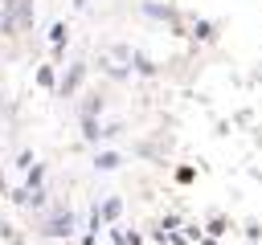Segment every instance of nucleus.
Returning <instances> with one entry per match:
<instances>
[{"mask_svg": "<svg viewBox=\"0 0 262 245\" xmlns=\"http://www.w3.org/2000/svg\"><path fill=\"white\" fill-rule=\"evenodd\" d=\"M94 212H98L102 225H115V220L123 216V200H119V196H106L102 204H94Z\"/></svg>", "mask_w": 262, "mask_h": 245, "instance_id": "4", "label": "nucleus"}, {"mask_svg": "<svg viewBox=\"0 0 262 245\" xmlns=\"http://www.w3.org/2000/svg\"><path fill=\"white\" fill-rule=\"evenodd\" d=\"M86 74H90V65H86V61H74V65H70V69L57 78V94H61V98H74V94L82 90Z\"/></svg>", "mask_w": 262, "mask_h": 245, "instance_id": "3", "label": "nucleus"}, {"mask_svg": "<svg viewBox=\"0 0 262 245\" xmlns=\"http://www.w3.org/2000/svg\"><path fill=\"white\" fill-rule=\"evenodd\" d=\"M66 41H70V24L66 20H53L49 24V45L53 49H66Z\"/></svg>", "mask_w": 262, "mask_h": 245, "instance_id": "8", "label": "nucleus"}, {"mask_svg": "<svg viewBox=\"0 0 262 245\" xmlns=\"http://www.w3.org/2000/svg\"><path fill=\"white\" fill-rule=\"evenodd\" d=\"M242 229H246V237H250V245H258V241H262V220H254V216H250V220H246Z\"/></svg>", "mask_w": 262, "mask_h": 245, "instance_id": "15", "label": "nucleus"}, {"mask_svg": "<svg viewBox=\"0 0 262 245\" xmlns=\"http://www.w3.org/2000/svg\"><path fill=\"white\" fill-rule=\"evenodd\" d=\"M33 20H37V4L33 0H8V4H0V33L4 37H16V33L33 29Z\"/></svg>", "mask_w": 262, "mask_h": 245, "instance_id": "1", "label": "nucleus"}, {"mask_svg": "<svg viewBox=\"0 0 262 245\" xmlns=\"http://www.w3.org/2000/svg\"><path fill=\"white\" fill-rule=\"evenodd\" d=\"M33 163H37V159H33V151H20V159H16V167H25V172H29Z\"/></svg>", "mask_w": 262, "mask_h": 245, "instance_id": "17", "label": "nucleus"}, {"mask_svg": "<svg viewBox=\"0 0 262 245\" xmlns=\"http://www.w3.org/2000/svg\"><path fill=\"white\" fill-rule=\"evenodd\" d=\"M196 245H221V241H213V237H201V241H196Z\"/></svg>", "mask_w": 262, "mask_h": 245, "instance_id": "19", "label": "nucleus"}, {"mask_svg": "<svg viewBox=\"0 0 262 245\" xmlns=\"http://www.w3.org/2000/svg\"><path fill=\"white\" fill-rule=\"evenodd\" d=\"M82 139L86 143H98V139H106V127L98 118H82Z\"/></svg>", "mask_w": 262, "mask_h": 245, "instance_id": "9", "label": "nucleus"}, {"mask_svg": "<svg viewBox=\"0 0 262 245\" xmlns=\"http://www.w3.org/2000/svg\"><path fill=\"white\" fill-rule=\"evenodd\" d=\"M102 106H106V102H102V94H98V90H90L78 114H82V118H98V114H102Z\"/></svg>", "mask_w": 262, "mask_h": 245, "instance_id": "7", "label": "nucleus"}, {"mask_svg": "<svg viewBox=\"0 0 262 245\" xmlns=\"http://www.w3.org/2000/svg\"><path fill=\"white\" fill-rule=\"evenodd\" d=\"M192 37L196 41H217V24L213 20H192Z\"/></svg>", "mask_w": 262, "mask_h": 245, "instance_id": "11", "label": "nucleus"}, {"mask_svg": "<svg viewBox=\"0 0 262 245\" xmlns=\"http://www.w3.org/2000/svg\"><path fill=\"white\" fill-rule=\"evenodd\" d=\"M0 237H4V241H8V245H16V233H12V225H8V220H4V216H0Z\"/></svg>", "mask_w": 262, "mask_h": 245, "instance_id": "16", "label": "nucleus"}, {"mask_svg": "<svg viewBox=\"0 0 262 245\" xmlns=\"http://www.w3.org/2000/svg\"><path fill=\"white\" fill-rule=\"evenodd\" d=\"M258 245H262V241H258Z\"/></svg>", "mask_w": 262, "mask_h": 245, "instance_id": "23", "label": "nucleus"}, {"mask_svg": "<svg viewBox=\"0 0 262 245\" xmlns=\"http://www.w3.org/2000/svg\"><path fill=\"white\" fill-rule=\"evenodd\" d=\"M131 61H135V74H143V78H156L160 69H156V61L151 57H143V53H131Z\"/></svg>", "mask_w": 262, "mask_h": 245, "instance_id": "12", "label": "nucleus"}, {"mask_svg": "<svg viewBox=\"0 0 262 245\" xmlns=\"http://www.w3.org/2000/svg\"><path fill=\"white\" fill-rule=\"evenodd\" d=\"M61 245H78V241H61Z\"/></svg>", "mask_w": 262, "mask_h": 245, "instance_id": "21", "label": "nucleus"}, {"mask_svg": "<svg viewBox=\"0 0 262 245\" xmlns=\"http://www.w3.org/2000/svg\"><path fill=\"white\" fill-rule=\"evenodd\" d=\"M119 163H123L119 151H98V155H94V167H98V172H115Z\"/></svg>", "mask_w": 262, "mask_h": 245, "instance_id": "10", "label": "nucleus"}, {"mask_svg": "<svg viewBox=\"0 0 262 245\" xmlns=\"http://www.w3.org/2000/svg\"><path fill=\"white\" fill-rule=\"evenodd\" d=\"M37 233L57 237V241H74V233H78V216H74V208L57 204L49 216H41V220H37Z\"/></svg>", "mask_w": 262, "mask_h": 245, "instance_id": "2", "label": "nucleus"}, {"mask_svg": "<svg viewBox=\"0 0 262 245\" xmlns=\"http://www.w3.org/2000/svg\"><path fill=\"white\" fill-rule=\"evenodd\" d=\"M0 4H8V0H0Z\"/></svg>", "mask_w": 262, "mask_h": 245, "instance_id": "22", "label": "nucleus"}, {"mask_svg": "<svg viewBox=\"0 0 262 245\" xmlns=\"http://www.w3.org/2000/svg\"><path fill=\"white\" fill-rule=\"evenodd\" d=\"M86 4H90V0H74V8H86Z\"/></svg>", "mask_w": 262, "mask_h": 245, "instance_id": "20", "label": "nucleus"}, {"mask_svg": "<svg viewBox=\"0 0 262 245\" xmlns=\"http://www.w3.org/2000/svg\"><path fill=\"white\" fill-rule=\"evenodd\" d=\"M229 229H233V220H229L225 212H213V216L205 220V237H213V241H221V237H225Z\"/></svg>", "mask_w": 262, "mask_h": 245, "instance_id": "5", "label": "nucleus"}, {"mask_svg": "<svg viewBox=\"0 0 262 245\" xmlns=\"http://www.w3.org/2000/svg\"><path fill=\"white\" fill-rule=\"evenodd\" d=\"M0 196H8V180H4V167H0Z\"/></svg>", "mask_w": 262, "mask_h": 245, "instance_id": "18", "label": "nucleus"}, {"mask_svg": "<svg viewBox=\"0 0 262 245\" xmlns=\"http://www.w3.org/2000/svg\"><path fill=\"white\" fill-rule=\"evenodd\" d=\"M41 180H45V163H33V167L25 172V188H29V192H37V188H41Z\"/></svg>", "mask_w": 262, "mask_h": 245, "instance_id": "13", "label": "nucleus"}, {"mask_svg": "<svg viewBox=\"0 0 262 245\" xmlns=\"http://www.w3.org/2000/svg\"><path fill=\"white\" fill-rule=\"evenodd\" d=\"M172 180H176V184H180V188H188V184H192V180H196V167H192V163H180V167H176V172H172Z\"/></svg>", "mask_w": 262, "mask_h": 245, "instance_id": "14", "label": "nucleus"}, {"mask_svg": "<svg viewBox=\"0 0 262 245\" xmlns=\"http://www.w3.org/2000/svg\"><path fill=\"white\" fill-rule=\"evenodd\" d=\"M33 82H37L41 90H57V69H53V61H45V65H37V74H33Z\"/></svg>", "mask_w": 262, "mask_h": 245, "instance_id": "6", "label": "nucleus"}]
</instances>
